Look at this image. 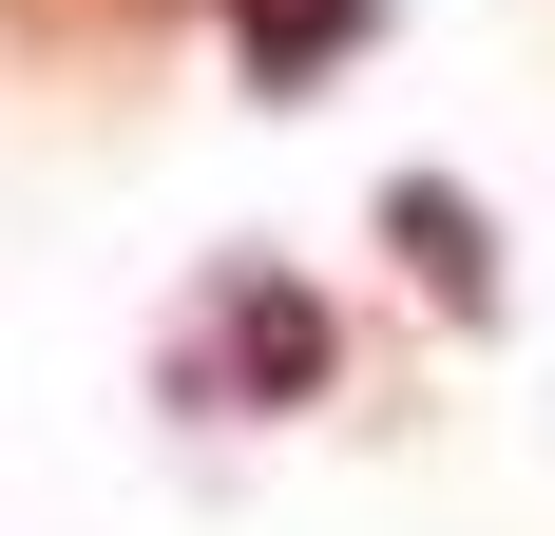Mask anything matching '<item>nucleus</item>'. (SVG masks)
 <instances>
[{
    "mask_svg": "<svg viewBox=\"0 0 555 536\" xmlns=\"http://www.w3.org/2000/svg\"><path fill=\"white\" fill-rule=\"evenodd\" d=\"M230 20V58H249V97H326L345 58L384 39V0H211Z\"/></svg>",
    "mask_w": 555,
    "mask_h": 536,
    "instance_id": "7ed1b4c3",
    "label": "nucleus"
},
{
    "mask_svg": "<svg viewBox=\"0 0 555 536\" xmlns=\"http://www.w3.org/2000/svg\"><path fill=\"white\" fill-rule=\"evenodd\" d=\"M345 383V326L326 288H287V268H211V307L172 345V403H211V422H287V403H326Z\"/></svg>",
    "mask_w": 555,
    "mask_h": 536,
    "instance_id": "f257e3e1",
    "label": "nucleus"
},
{
    "mask_svg": "<svg viewBox=\"0 0 555 536\" xmlns=\"http://www.w3.org/2000/svg\"><path fill=\"white\" fill-rule=\"evenodd\" d=\"M384 250L441 288V326H499V230H479L460 173H384Z\"/></svg>",
    "mask_w": 555,
    "mask_h": 536,
    "instance_id": "f03ea898",
    "label": "nucleus"
},
{
    "mask_svg": "<svg viewBox=\"0 0 555 536\" xmlns=\"http://www.w3.org/2000/svg\"><path fill=\"white\" fill-rule=\"evenodd\" d=\"M172 20H192V0H0V39H20V58H57V77H134Z\"/></svg>",
    "mask_w": 555,
    "mask_h": 536,
    "instance_id": "20e7f679",
    "label": "nucleus"
}]
</instances>
